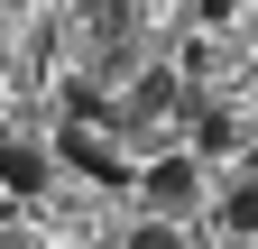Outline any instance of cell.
I'll use <instances>...</instances> for the list:
<instances>
[{
	"label": "cell",
	"mask_w": 258,
	"mask_h": 249,
	"mask_svg": "<svg viewBox=\"0 0 258 249\" xmlns=\"http://www.w3.org/2000/svg\"><path fill=\"white\" fill-rule=\"evenodd\" d=\"M55 148H64V166H74V175H92V184H129V157H120L102 130H64Z\"/></svg>",
	"instance_id": "1"
},
{
	"label": "cell",
	"mask_w": 258,
	"mask_h": 249,
	"mask_svg": "<svg viewBox=\"0 0 258 249\" xmlns=\"http://www.w3.org/2000/svg\"><path fill=\"white\" fill-rule=\"evenodd\" d=\"M46 175H55V157H46V148H28V139H0V194H10V203L46 194Z\"/></svg>",
	"instance_id": "2"
},
{
	"label": "cell",
	"mask_w": 258,
	"mask_h": 249,
	"mask_svg": "<svg viewBox=\"0 0 258 249\" xmlns=\"http://www.w3.org/2000/svg\"><path fill=\"white\" fill-rule=\"evenodd\" d=\"M139 184H148V203H157V212H184L194 194H203V166H194V157H157Z\"/></svg>",
	"instance_id": "3"
},
{
	"label": "cell",
	"mask_w": 258,
	"mask_h": 249,
	"mask_svg": "<svg viewBox=\"0 0 258 249\" xmlns=\"http://www.w3.org/2000/svg\"><path fill=\"white\" fill-rule=\"evenodd\" d=\"M221 231H258V175L231 184V203H221Z\"/></svg>",
	"instance_id": "4"
},
{
	"label": "cell",
	"mask_w": 258,
	"mask_h": 249,
	"mask_svg": "<svg viewBox=\"0 0 258 249\" xmlns=\"http://www.w3.org/2000/svg\"><path fill=\"white\" fill-rule=\"evenodd\" d=\"M194 148H240V120L231 111H194Z\"/></svg>",
	"instance_id": "5"
},
{
	"label": "cell",
	"mask_w": 258,
	"mask_h": 249,
	"mask_svg": "<svg viewBox=\"0 0 258 249\" xmlns=\"http://www.w3.org/2000/svg\"><path fill=\"white\" fill-rule=\"evenodd\" d=\"M129 249H184V231H175V222H139V231H129Z\"/></svg>",
	"instance_id": "6"
},
{
	"label": "cell",
	"mask_w": 258,
	"mask_h": 249,
	"mask_svg": "<svg viewBox=\"0 0 258 249\" xmlns=\"http://www.w3.org/2000/svg\"><path fill=\"white\" fill-rule=\"evenodd\" d=\"M166 102H175V83H166V74H148L139 92H129V111H166Z\"/></svg>",
	"instance_id": "7"
},
{
	"label": "cell",
	"mask_w": 258,
	"mask_h": 249,
	"mask_svg": "<svg viewBox=\"0 0 258 249\" xmlns=\"http://www.w3.org/2000/svg\"><path fill=\"white\" fill-rule=\"evenodd\" d=\"M0 139H10V130H0Z\"/></svg>",
	"instance_id": "8"
}]
</instances>
